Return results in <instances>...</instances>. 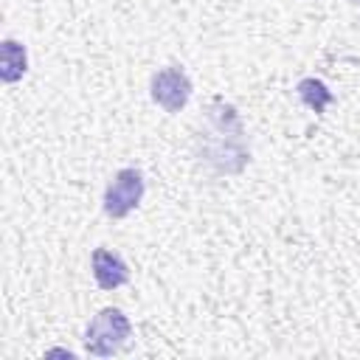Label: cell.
<instances>
[{
	"label": "cell",
	"mask_w": 360,
	"mask_h": 360,
	"mask_svg": "<svg viewBox=\"0 0 360 360\" xmlns=\"http://www.w3.org/2000/svg\"><path fill=\"white\" fill-rule=\"evenodd\" d=\"M152 101L160 104L166 112H180L191 96V82L183 68L169 65L152 76Z\"/></svg>",
	"instance_id": "obj_3"
},
{
	"label": "cell",
	"mask_w": 360,
	"mask_h": 360,
	"mask_svg": "<svg viewBox=\"0 0 360 360\" xmlns=\"http://www.w3.org/2000/svg\"><path fill=\"white\" fill-rule=\"evenodd\" d=\"M143 197V174L138 169H121L104 191V214L112 219L127 217Z\"/></svg>",
	"instance_id": "obj_2"
},
{
	"label": "cell",
	"mask_w": 360,
	"mask_h": 360,
	"mask_svg": "<svg viewBox=\"0 0 360 360\" xmlns=\"http://www.w3.org/2000/svg\"><path fill=\"white\" fill-rule=\"evenodd\" d=\"M90 262H93V278L101 290H115L129 281V267L118 253L107 248H96Z\"/></svg>",
	"instance_id": "obj_4"
},
{
	"label": "cell",
	"mask_w": 360,
	"mask_h": 360,
	"mask_svg": "<svg viewBox=\"0 0 360 360\" xmlns=\"http://www.w3.org/2000/svg\"><path fill=\"white\" fill-rule=\"evenodd\" d=\"M298 96H301V101L307 104V107H312L315 112H323L326 110V104H332V90L321 82V79H301L298 82Z\"/></svg>",
	"instance_id": "obj_6"
},
{
	"label": "cell",
	"mask_w": 360,
	"mask_h": 360,
	"mask_svg": "<svg viewBox=\"0 0 360 360\" xmlns=\"http://www.w3.org/2000/svg\"><path fill=\"white\" fill-rule=\"evenodd\" d=\"M132 326H129V318L115 309V307H107L101 309L90 323H87V332H84V349L96 357H110L115 352L124 349L127 338H129Z\"/></svg>",
	"instance_id": "obj_1"
},
{
	"label": "cell",
	"mask_w": 360,
	"mask_h": 360,
	"mask_svg": "<svg viewBox=\"0 0 360 360\" xmlns=\"http://www.w3.org/2000/svg\"><path fill=\"white\" fill-rule=\"evenodd\" d=\"M25 73V48L17 39H3L0 45V76L3 82H17Z\"/></svg>",
	"instance_id": "obj_5"
}]
</instances>
